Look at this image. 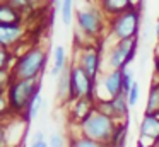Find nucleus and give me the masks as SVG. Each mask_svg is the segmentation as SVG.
I'll return each instance as SVG.
<instances>
[{
	"instance_id": "obj_25",
	"label": "nucleus",
	"mask_w": 159,
	"mask_h": 147,
	"mask_svg": "<svg viewBox=\"0 0 159 147\" xmlns=\"http://www.w3.org/2000/svg\"><path fill=\"white\" fill-rule=\"evenodd\" d=\"M11 82H12L11 70H0V94H7Z\"/></svg>"
},
{
	"instance_id": "obj_21",
	"label": "nucleus",
	"mask_w": 159,
	"mask_h": 147,
	"mask_svg": "<svg viewBox=\"0 0 159 147\" xmlns=\"http://www.w3.org/2000/svg\"><path fill=\"white\" fill-rule=\"evenodd\" d=\"M69 147H108V145H104V144H101V142H96V140H91V139H87V137H84L79 133V135L70 139Z\"/></svg>"
},
{
	"instance_id": "obj_12",
	"label": "nucleus",
	"mask_w": 159,
	"mask_h": 147,
	"mask_svg": "<svg viewBox=\"0 0 159 147\" xmlns=\"http://www.w3.org/2000/svg\"><path fill=\"white\" fill-rule=\"evenodd\" d=\"M134 7H137L134 0H99V9L108 17V21L134 9Z\"/></svg>"
},
{
	"instance_id": "obj_30",
	"label": "nucleus",
	"mask_w": 159,
	"mask_h": 147,
	"mask_svg": "<svg viewBox=\"0 0 159 147\" xmlns=\"http://www.w3.org/2000/svg\"><path fill=\"white\" fill-rule=\"evenodd\" d=\"M0 147H9V142H7V130H5V122H0Z\"/></svg>"
},
{
	"instance_id": "obj_23",
	"label": "nucleus",
	"mask_w": 159,
	"mask_h": 147,
	"mask_svg": "<svg viewBox=\"0 0 159 147\" xmlns=\"http://www.w3.org/2000/svg\"><path fill=\"white\" fill-rule=\"evenodd\" d=\"M43 96L41 94H38L34 98V101L31 103V106H29V109H28V118L29 120H34V118H38V115H39V111H41V108H43Z\"/></svg>"
},
{
	"instance_id": "obj_29",
	"label": "nucleus",
	"mask_w": 159,
	"mask_h": 147,
	"mask_svg": "<svg viewBox=\"0 0 159 147\" xmlns=\"http://www.w3.org/2000/svg\"><path fill=\"white\" fill-rule=\"evenodd\" d=\"M152 33H154V36H156V27H152V22L147 21V22H145V27L142 29V38H144L145 41H149L152 36Z\"/></svg>"
},
{
	"instance_id": "obj_22",
	"label": "nucleus",
	"mask_w": 159,
	"mask_h": 147,
	"mask_svg": "<svg viewBox=\"0 0 159 147\" xmlns=\"http://www.w3.org/2000/svg\"><path fill=\"white\" fill-rule=\"evenodd\" d=\"M16 62V57L11 50L0 46V70H11Z\"/></svg>"
},
{
	"instance_id": "obj_6",
	"label": "nucleus",
	"mask_w": 159,
	"mask_h": 147,
	"mask_svg": "<svg viewBox=\"0 0 159 147\" xmlns=\"http://www.w3.org/2000/svg\"><path fill=\"white\" fill-rule=\"evenodd\" d=\"M70 103L77 101L82 98H94L96 94V80L87 75L80 65L70 63Z\"/></svg>"
},
{
	"instance_id": "obj_36",
	"label": "nucleus",
	"mask_w": 159,
	"mask_h": 147,
	"mask_svg": "<svg viewBox=\"0 0 159 147\" xmlns=\"http://www.w3.org/2000/svg\"><path fill=\"white\" fill-rule=\"evenodd\" d=\"M157 55H159V53H157Z\"/></svg>"
},
{
	"instance_id": "obj_7",
	"label": "nucleus",
	"mask_w": 159,
	"mask_h": 147,
	"mask_svg": "<svg viewBox=\"0 0 159 147\" xmlns=\"http://www.w3.org/2000/svg\"><path fill=\"white\" fill-rule=\"evenodd\" d=\"M137 43H139V38L116 41V44H113V48L108 51V58H106L108 67L111 70H125L135 58Z\"/></svg>"
},
{
	"instance_id": "obj_26",
	"label": "nucleus",
	"mask_w": 159,
	"mask_h": 147,
	"mask_svg": "<svg viewBox=\"0 0 159 147\" xmlns=\"http://www.w3.org/2000/svg\"><path fill=\"white\" fill-rule=\"evenodd\" d=\"M48 144H50V147H67V140L63 137V133H60V132H53L48 139Z\"/></svg>"
},
{
	"instance_id": "obj_16",
	"label": "nucleus",
	"mask_w": 159,
	"mask_h": 147,
	"mask_svg": "<svg viewBox=\"0 0 159 147\" xmlns=\"http://www.w3.org/2000/svg\"><path fill=\"white\" fill-rule=\"evenodd\" d=\"M67 68H69V65H67V51L62 44H57L53 48V65H52V70H50V77L58 79Z\"/></svg>"
},
{
	"instance_id": "obj_13",
	"label": "nucleus",
	"mask_w": 159,
	"mask_h": 147,
	"mask_svg": "<svg viewBox=\"0 0 159 147\" xmlns=\"http://www.w3.org/2000/svg\"><path fill=\"white\" fill-rule=\"evenodd\" d=\"M22 21L24 14L19 9L11 5L7 0L0 2V26H22Z\"/></svg>"
},
{
	"instance_id": "obj_14",
	"label": "nucleus",
	"mask_w": 159,
	"mask_h": 147,
	"mask_svg": "<svg viewBox=\"0 0 159 147\" xmlns=\"http://www.w3.org/2000/svg\"><path fill=\"white\" fill-rule=\"evenodd\" d=\"M103 89L106 91L108 99L118 94H123V70H110L103 79Z\"/></svg>"
},
{
	"instance_id": "obj_3",
	"label": "nucleus",
	"mask_w": 159,
	"mask_h": 147,
	"mask_svg": "<svg viewBox=\"0 0 159 147\" xmlns=\"http://www.w3.org/2000/svg\"><path fill=\"white\" fill-rule=\"evenodd\" d=\"M116 123L118 122L113 120L111 116L94 109L79 125V133L87 137V139H91V140H96V142H101L104 145H108L115 128H116Z\"/></svg>"
},
{
	"instance_id": "obj_35",
	"label": "nucleus",
	"mask_w": 159,
	"mask_h": 147,
	"mask_svg": "<svg viewBox=\"0 0 159 147\" xmlns=\"http://www.w3.org/2000/svg\"><path fill=\"white\" fill-rule=\"evenodd\" d=\"M0 2H2V0H0Z\"/></svg>"
},
{
	"instance_id": "obj_19",
	"label": "nucleus",
	"mask_w": 159,
	"mask_h": 147,
	"mask_svg": "<svg viewBox=\"0 0 159 147\" xmlns=\"http://www.w3.org/2000/svg\"><path fill=\"white\" fill-rule=\"evenodd\" d=\"M144 115H157L159 116V80H156L151 84Z\"/></svg>"
},
{
	"instance_id": "obj_11",
	"label": "nucleus",
	"mask_w": 159,
	"mask_h": 147,
	"mask_svg": "<svg viewBox=\"0 0 159 147\" xmlns=\"http://www.w3.org/2000/svg\"><path fill=\"white\" fill-rule=\"evenodd\" d=\"M24 34V26H0V46L12 50L22 41Z\"/></svg>"
},
{
	"instance_id": "obj_31",
	"label": "nucleus",
	"mask_w": 159,
	"mask_h": 147,
	"mask_svg": "<svg viewBox=\"0 0 159 147\" xmlns=\"http://www.w3.org/2000/svg\"><path fill=\"white\" fill-rule=\"evenodd\" d=\"M41 140H46L45 132H41V130H36V132H33L31 142H41Z\"/></svg>"
},
{
	"instance_id": "obj_15",
	"label": "nucleus",
	"mask_w": 159,
	"mask_h": 147,
	"mask_svg": "<svg viewBox=\"0 0 159 147\" xmlns=\"http://www.w3.org/2000/svg\"><path fill=\"white\" fill-rule=\"evenodd\" d=\"M140 135L159 142V116L157 115H144L140 120Z\"/></svg>"
},
{
	"instance_id": "obj_20",
	"label": "nucleus",
	"mask_w": 159,
	"mask_h": 147,
	"mask_svg": "<svg viewBox=\"0 0 159 147\" xmlns=\"http://www.w3.org/2000/svg\"><path fill=\"white\" fill-rule=\"evenodd\" d=\"M60 17L63 26L69 27L74 19V0H60Z\"/></svg>"
},
{
	"instance_id": "obj_24",
	"label": "nucleus",
	"mask_w": 159,
	"mask_h": 147,
	"mask_svg": "<svg viewBox=\"0 0 159 147\" xmlns=\"http://www.w3.org/2000/svg\"><path fill=\"white\" fill-rule=\"evenodd\" d=\"M139 98H140V84H139V82L135 80V84L132 85V89L127 92V101H128V106H130V108H134V106L137 104Z\"/></svg>"
},
{
	"instance_id": "obj_18",
	"label": "nucleus",
	"mask_w": 159,
	"mask_h": 147,
	"mask_svg": "<svg viewBox=\"0 0 159 147\" xmlns=\"http://www.w3.org/2000/svg\"><path fill=\"white\" fill-rule=\"evenodd\" d=\"M57 98L62 103H70V72L67 68L58 79H57Z\"/></svg>"
},
{
	"instance_id": "obj_10",
	"label": "nucleus",
	"mask_w": 159,
	"mask_h": 147,
	"mask_svg": "<svg viewBox=\"0 0 159 147\" xmlns=\"http://www.w3.org/2000/svg\"><path fill=\"white\" fill-rule=\"evenodd\" d=\"M94 109H96V98H82V99H77V101L70 103V116H72V122L80 125Z\"/></svg>"
},
{
	"instance_id": "obj_2",
	"label": "nucleus",
	"mask_w": 159,
	"mask_h": 147,
	"mask_svg": "<svg viewBox=\"0 0 159 147\" xmlns=\"http://www.w3.org/2000/svg\"><path fill=\"white\" fill-rule=\"evenodd\" d=\"M38 94H41L39 79L12 80L7 89V101L11 113L12 115H28L29 106Z\"/></svg>"
},
{
	"instance_id": "obj_28",
	"label": "nucleus",
	"mask_w": 159,
	"mask_h": 147,
	"mask_svg": "<svg viewBox=\"0 0 159 147\" xmlns=\"http://www.w3.org/2000/svg\"><path fill=\"white\" fill-rule=\"evenodd\" d=\"M7 2L11 3V5H14L16 9H19L22 14L33 10V5H31V2H29V0H7Z\"/></svg>"
},
{
	"instance_id": "obj_32",
	"label": "nucleus",
	"mask_w": 159,
	"mask_h": 147,
	"mask_svg": "<svg viewBox=\"0 0 159 147\" xmlns=\"http://www.w3.org/2000/svg\"><path fill=\"white\" fill-rule=\"evenodd\" d=\"M29 147H50L48 140H41V142H31Z\"/></svg>"
},
{
	"instance_id": "obj_27",
	"label": "nucleus",
	"mask_w": 159,
	"mask_h": 147,
	"mask_svg": "<svg viewBox=\"0 0 159 147\" xmlns=\"http://www.w3.org/2000/svg\"><path fill=\"white\" fill-rule=\"evenodd\" d=\"M134 84H135L134 72H132L130 68H125V70H123V92H125V94H127V92L130 91Z\"/></svg>"
},
{
	"instance_id": "obj_1",
	"label": "nucleus",
	"mask_w": 159,
	"mask_h": 147,
	"mask_svg": "<svg viewBox=\"0 0 159 147\" xmlns=\"http://www.w3.org/2000/svg\"><path fill=\"white\" fill-rule=\"evenodd\" d=\"M48 51L41 46H29L22 51L11 68L12 80H29V79H41V74L46 67Z\"/></svg>"
},
{
	"instance_id": "obj_33",
	"label": "nucleus",
	"mask_w": 159,
	"mask_h": 147,
	"mask_svg": "<svg viewBox=\"0 0 159 147\" xmlns=\"http://www.w3.org/2000/svg\"><path fill=\"white\" fill-rule=\"evenodd\" d=\"M154 72L159 75V55H156V57H154Z\"/></svg>"
},
{
	"instance_id": "obj_34",
	"label": "nucleus",
	"mask_w": 159,
	"mask_h": 147,
	"mask_svg": "<svg viewBox=\"0 0 159 147\" xmlns=\"http://www.w3.org/2000/svg\"><path fill=\"white\" fill-rule=\"evenodd\" d=\"M29 2H31L33 7H34V5H39V3H45L46 0H29Z\"/></svg>"
},
{
	"instance_id": "obj_17",
	"label": "nucleus",
	"mask_w": 159,
	"mask_h": 147,
	"mask_svg": "<svg viewBox=\"0 0 159 147\" xmlns=\"http://www.w3.org/2000/svg\"><path fill=\"white\" fill-rule=\"evenodd\" d=\"M128 125H130V120L116 123V128H115L113 135H111V140L108 144V147H125L127 137H128Z\"/></svg>"
},
{
	"instance_id": "obj_9",
	"label": "nucleus",
	"mask_w": 159,
	"mask_h": 147,
	"mask_svg": "<svg viewBox=\"0 0 159 147\" xmlns=\"http://www.w3.org/2000/svg\"><path fill=\"white\" fill-rule=\"evenodd\" d=\"M101 50H103V41L98 43L96 46L87 44V46L80 48L79 58H77V60H79L77 65H80V67L87 72V75L93 77L94 80L98 79L99 70H101Z\"/></svg>"
},
{
	"instance_id": "obj_5",
	"label": "nucleus",
	"mask_w": 159,
	"mask_h": 147,
	"mask_svg": "<svg viewBox=\"0 0 159 147\" xmlns=\"http://www.w3.org/2000/svg\"><path fill=\"white\" fill-rule=\"evenodd\" d=\"M108 29H110L111 36L116 38V41L139 38V31H140V9L134 7V9L110 19L108 21Z\"/></svg>"
},
{
	"instance_id": "obj_8",
	"label": "nucleus",
	"mask_w": 159,
	"mask_h": 147,
	"mask_svg": "<svg viewBox=\"0 0 159 147\" xmlns=\"http://www.w3.org/2000/svg\"><path fill=\"white\" fill-rule=\"evenodd\" d=\"M96 109L108 116H111L116 122H120V120L127 122L130 106H128V101H127V94L123 92V94H118L111 99H99V101H96Z\"/></svg>"
},
{
	"instance_id": "obj_4",
	"label": "nucleus",
	"mask_w": 159,
	"mask_h": 147,
	"mask_svg": "<svg viewBox=\"0 0 159 147\" xmlns=\"http://www.w3.org/2000/svg\"><path fill=\"white\" fill-rule=\"evenodd\" d=\"M75 22L80 34H84L87 39H98L108 27V17L103 14L99 5H86L77 9Z\"/></svg>"
}]
</instances>
